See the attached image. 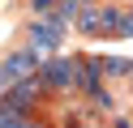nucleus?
Wrapping results in <instances>:
<instances>
[{
	"mask_svg": "<svg viewBox=\"0 0 133 128\" xmlns=\"http://www.w3.org/2000/svg\"><path fill=\"white\" fill-rule=\"evenodd\" d=\"M73 30L86 39H120V4L107 0H86L82 13L73 17Z\"/></svg>",
	"mask_w": 133,
	"mask_h": 128,
	"instance_id": "f257e3e1",
	"label": "nucleus"
},
{
	"mask_svg": "<svg viewBox=\"0 0 133 128\" xmlns=\"http://www.w3.org/2000/svg\"><path fill=\"white\" fill-rule=\"evenodd\" d=\"M39 85L47 94H77V56H47L39 64Z\"/></svg>",
	"mask_w": 133,
	"mask_h": 128,
	"instance_id": "f03ea898",
	"label": "nucleus"
},
{
	"mask_svg": "<svg viewBox=\"0 0 133 128\" xmlns=\"http://www.w3.org/2000/svg\"><path fill=\"white\" fill-rule=\"evenodd\" d=\"M64 30H69V26L60 21V17H35V21H30V39H26V47H35L39 56H56V51H60V43H64Z\"/></svg>",
	"mask_w": 133,
	"mask_h": 128,
	"instance_id": "7ed1b4c3",
	"label": "nucleus"
},
{
	"mask_svg": "<svg viewBox=\"0 0 133 128\" xmlns=\"http://www.w3.org/2000/svg\"><path fill=\"white\" fill-rule=\"evenodd\" d=\"M43 85H39V77L35 81H17V85H9V90L0 94V111H13V115H35V102L43 98Z\"/></svg>",
	"mask_w": 133,
	"mask_h": 128,
	"instance_id": "20e7f679",
	"label": "nucleus"
},
{
	"mask_svg": "<svg viewBox=\"0 0 133 128\" xmlns=\"http://www.w3.org/2000/svg\"><path fill=\"white\" fill-rule=\"evenodd\" d=\"M99 68H103L107 81H116V77H133V60H124V56H99Z\"/></svg>",
	"mask_w": 133,
	"mask_h": 128,
	"instance_id": "39448f33",
	"label": "nucleus"
},
{
	"mask_svg": "<svg viewBox=\"0 0 133 128\" xmlns=\"http://www.w3.org/2000/svg\"><path fill=\"white\" fill-rule=\"evenodd\" d=\"M26 4H30V13H35V17H52L60 0H26Z\"/></svg>",
	"mask_w": 133,
	"mask_h": 128,
	"instance_id": "423d86ee",
	"label": "nucleus"
},
{
	"mask_svg": "<svg viewBox=\"0 0 133 128\" xmlns=\"http://www.w3.org/2000/svg\"><path fill=\"white\" fill-rule=\"evenodd\" d=\"M120 39H133V4H120Z\"/></svg>",
	"mask_w": 133,
	"mask_h": 128,
	"instance_id": "0eeeda50",
	"label": "nucleus"
},
{
	"mask_svg": "<svg viewBox=\"0 0 133 128\" xmlns=\"http://www.w3.org/2000/svg\"><path fill=\"white\" fill-rule=\"evenodd\" d=\"M112 128H133V124H129V119H120V115H116V124H112Z\"/></svg>",
	"mask_w": 133,
	"mask_h": 128,
	"instance_id": "6e6552de",
	"label": "nucleus"
},
{
	"mask_svg": "<svg viewBox=\"0 0 133 128\" xmlns=\"http://www.w3.org/2000/svg\"><path fill=\"white\" fill-rule=\"evenodd\" d=\"M82 128H95V124H82Z\"/></svg>",
	"mask_w": 133,
	"mask_h": 128,
	"instance_id": "1a4fd4ad",
	"label": "nucleus"
}]
</instances>
